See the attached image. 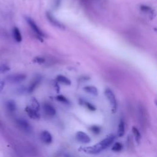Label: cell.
<instances>
[{"instance_id":"cell-21","label":"cell","mask_w":157,"mask_h":157,"mask_svg":"<svg viewBox=\"0 0 157 157\" xmlns=\"http://www.w3.org/2000/svg\"><path fill=\"white\" fill-rule=\"evenodd\" d=\"M56 99L58 101L61 102L63 103H65V104H68L69 103V101L67 99V98L66 97H64V96H63V95H58V96H56Z\"/></svg>"},{"instance_id":"cell-12","label":"cell","mask_w":157,"mask_h":157,"mask_svg":"<svg viewBox=\"0 0 157 157\" xmlns=\"http://www.w3.org/2000/svg\"><path fill=\"white\" fill-rule=\"evenodd\" d=\"M12 34L15 40L17 42H20L22 40V36L20 29L17 27H14L12 30Z\"/></svg>"},{"instance_id":"cell-5","label":"cell","mask_w":157,"mask_h":157,"mask_svg":"<svg viewBox=\"0 0 157 157\" xmlns=\"http://www.w3.org/2000/svg\"><path fill=\"white\" fill-rule=\"evenodd\" d=\"M18 126L26 133H30L32 131V127L29 122L24 118H18L16 120Z\"/></svg>"},{"instance_id":"cell-6","label":"cell","mask_w":157,"mask_h":157,"mask_svg":"<svg viewBox=\"0 0 157 157\" xmlns=\"http://www.w3.org/2000/svg\"><path fill=\"white\" fill-rule=\"evenodd\" d=\"M75 137L78 142L83 144H87L91 141V139L89 136L83 131H78L76 133Z\"/></svg>"},{"instance_id":"cell-23","label":"cell","mask_w":157,"mask_h":157,"mask_svg":"<svg viewBox=\"0 0 157 157\" xmlns=\"http://www.w3.org/2000/svg\"><path fill=\"white\" fill-rule=\"evenodd\" d=\"M90 130L91 131V132H93V133L96 134H99V133L100 132V131H101L100 128H99V126H95V125H94V126H92L90 128Z\"/></svg>"},{"instance_id":"cell-3","label":"cell","mask_w":157,"mask_h":157,"mask_svg":"<svg viewBox=\"0 0 157 157\" xmlns=\"http://www.w3.org/2000/svg\"><path fill=\"white\" fill-rule=\"evenodd\" d=\"M26 78V75L23 74H13L8 75L6 77L7 82L10 83H19L24 81Z\"/></svg>"},{"instance_id":"cell-13","label":"cell","mask_w":157,"mask_h":157,"mask_svg":"<svg viewBox=\"0 0 157 157\" xmlns=\"http://www.w3.org/2000/svg\"><path fill=\"white\" fill-rule=\"evenodd\" d=\"M6 108L10 112H15L17 109V105L15 102L12 99L8 100L6 102Z\"/></svg>"},{"instance_id":"cell-9","label":"cell","mask_w":157,"mask_h":157,"mask_svg":"<svg viewBox=\"0 0 157 157\" xmlns=\"http://www.w3.org/2000/svg\"><path fill=\"white\" fill-rule=\"evenodd\" d=\"M40 80H41V78L39 77H35L31 81V82L30 83L29 86L27 88V92L29 93H32L36 89V88L38 86V85L40 83Z\"/></svg>"},{"instance_id":"cell-17","label":"cell","mask_w":157,"mask_h":157,"mask_svg":"<svg viewBox=\"0 0 157 157\" xmlns=\"http://www.w3.org/2000/svg\"><path fill=\"white\" fill-rule=\"evenodd\" d=\"M132 131L135 137V139H136V142L137 143H139L140 141V139H141V136H140V133L139 131L138 130L137 128H136V127L134 126L132 128Z\"/></svg>"},{"instance_id":"cell-15","label":"cell","mask_w":157,"mask_h":157,"mask_svg":"<svg viewBox=\"0 0 157 157\" xmlns=\"http://www.w3.org/2000/svg\"><path fill=\"white\" fill-rule=\"evenodd\" d=\"M56 80L60 82V83H62L64 85H70L71 84V80L67 78L66 77L64 76V75H59L56 77Z\"/></svg>"},{"instance_id":"cell-22","label":"cell","mask_w":157,"mask_h":157,"mask_svg":"<svg viewBox=\"0 0 157 157\" xmlns=\"http://www.w3.org/2000/svg\"><path fill=\"white\" fill-rule=\"evenodd\" d=\"M33 61L34 63H38V64H42L45 62V59L42 57H40V56H36V57L34 58Z\"/></svg>"},{"instance_id":"cell-7","label":"cell","mask_w":157,"mask_h":157,"mask_svg":"<svg viewBox=\"0 0 157 157\" xmlns=\"http://www.w3.org/2000/svg\"><path fill=\"white\" fill-rule=\"evenodd\" d=\"M25 112L27 113L28 115L32 119L38 120L40 118V115L38 112L33 109L31 106H26L25 108Z\"/></svg>"},{"instance_id":"cell-4","label":"cell","mask_w":157,"mask_h":157,"mask_svg":"<svg viewBox=\"0 0 157 157\" xmlns=\"http://www.w3.org/2000/svg\"><path fill=\"white\" fill-rule=\"evenodd\" d=\"M26 21L28 23V24L29 25V26L31 27V28L32 29V30L39 37H45V34L43 33V31L39 28V26L37 25V24L35 23V21L31 19L30 17H25Z\"/></svg>"},{"instance_id":"cell-25","label":"cell","mask_w":157,"mask_h":157,"mask_svg":"<svg viewBox=\"0 0 157 157\" xmlns=\"http://www.w3.org/2000/svg\"><path fill=\"white\" fill-rule=\"evenodd\" d=\"M4 86H5V83H4V82L1 80V81H0V92L3 90Z\"/></svg>"},{"instance_id":"cell-16","label":"cell","mask_w":157,"mask_h":157,"mask_svg":"<svg viewBox=\"0 0 157 157\" xmlns=\"http://www.w3.org/2000/svg\"><path fill=\"white\" fill-rule=\"evenodd\" d=\"M125 132V128H124V123L123 120H120V123L118 124V137H122L124 136Z\"/></svg>"},{"instance_id":"cell-24","label":"cell","mask_w":157,"mask_h":157,"mask_svg":"<svg viewBox=\"0 0 157 157\" xmlns=\"http://www.w3.org/2000/svg\"><path fill=\"white\" fill-rule=\"evenodd\" d=\"M84 103H85V106L86 107V108L88 109H89L91 111H94V110H96V107L93 105H92L91 103L88 102H85Z\"/></svg>"},{"instance_id":"cell-14","label":"cell","mask_w":157,"mask_h":157,"mask_svg":"<svg viewBox=\"0 0 157 157\" xmlns=\"http://www.w3.org/2000/svg\"><path fill=\"white\" fill-rule=\"evenodd\" d=\"M83 90L86 92L92 95L97 96L98 94V91L96 87L94 86H86L84 87Z\"/></svg>"},{"instance_id":"cell-19","label":"cell","mask_w":157,"mask_h":157,"mask_svg":"<svg viewBox=\"0 0 157 157\" xmlns=\"http://www.w3.org/2000/svg\"><path fill=\"white\" fill-rule=\"evenodd\" d=\"M123 148V145L120 142H116L113 144L112 150L114 151H120L121 150V149Z\"/></svg>"},{"instance_id":"cell-10","label":"cell","mask_w":157,"mask_h":157,"mask_svg":"<svg viewBox=\"0 0 157 157\" xmlns=\"http://www.w3.org/2000/svg\"><path fill=\"white\" fill-rule=\"evenodd\" d=\"M40 137L43 142L46 144H49L52 142V136L47 131H44L40 134Z\"/></svg>"},{"instance_id":"cell-2","label":"cell","mask_w":157,"mask_h":157,"mask_svg":"<svg viewBox=\"0 0 157 157\" xmlns=\"http://www.w3.org/2000/svg\"><path fill=\"white\" fill-rule=\"evenodd\" d=\"M105 95L107 98V99L109 100L110 107L112 109V113H115L117 110V100L115 98V96L112 92V91L109 89V88H106L104 91Z\"/></svg>"},{"instance_id":"cell-18","label":"cell","mask_w":157,"mask_h":157,"mask_svg":"<svg viewBox=\"0 0 157 157\" xmlns=\"http://www.w3.org/2000/svg\"><path fill=\"white\" fill-rule=\"evenodd\" d=\"M31 107L38 112L40 109V105L38 101L35 98H33L31 100Z\"/></svg>"},{"instance_id":"cell-1","label":"cell","mask_w":157,"mask_h":157,"mask_svg":"<svg viewBox=\"0 0 157 157\" xmlns=\"http://www.w3.org/2000/svg\"><path fill=\"white\" fill-rule=\"evenodd\" d=\"M115 137L113 134L108 135L105 139L100 141L99 143L90 147H81L79 150L88 154L96 155L99 153L102 150L108 148L113 142Z\"/></svg>"},{"instance_id":"cell-20","label":"cell","mask_w":157,"mask_h":157,"mask_svg":"<svg viewBox=\"0 0 157 157\" xmlns=\"http://www.w3.org/2000/svg\"><path fill=\"white\" fill-rule=\"evenodd\" d=\"M10 71V67L5 64H2L0 65V74L7 72Z\"/></svg>"},{"instance_id":"cell-11","label":"cell","mask_w":157,"mask_h":157,"mask_svg":"<svg viewBox=\"0 0 157 157\" xmlns=\"http://www.w3.org/2000/svg\"><path fill=\"white\" fill-rule=\"evenodd\" d=\"M43 108H44V110L45 112V113L50 117H53L55 115L56 113V110L55 109V108L51 105L50 104H45L43 105Z\"/></svg>"},{"instance_id":"cell-8","label":"cell","mask_w":157,"mask_h":157,"mask_svg":"<svg viewBox=\"0 0 157 157\" xmlns=\"http://www.w3.org/2000/svg\"><path fill=\"white\" fill-rule=\"evenodd\" d=\"M46 17L47 18V19L48 20V21L54 26L59 28H64V26L59 22L55 18V17L53 16V15L52 13H50V12H47L46 13Z\"/></svg>"}]
</instances>
